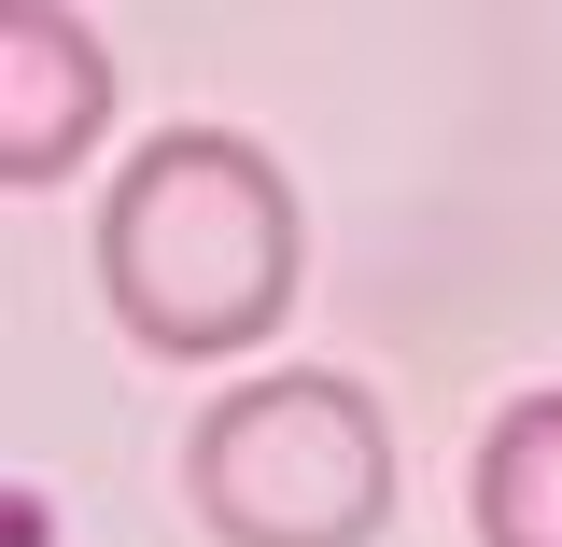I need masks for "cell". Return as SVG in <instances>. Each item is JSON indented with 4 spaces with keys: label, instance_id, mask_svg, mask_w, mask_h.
<instances>
[{
    "label": "cell",
    "instance_id": "cell-1",
    "mask_svg": "<svg viewBox=\"0 0 562 547\" xmlns=\"http://www.w3.org/2000/svg\"><path fill=\"white\" fill-rule=\"evenodd\" d=\"M99 295L155 365H239L310 295V210L268 140L155 127L99 183Z\"/></svg>",
    "mask_w": 562,
    "mask_h": 547
},
{
    "label": "cell",
    "instance_id": "cell-2",
    "mask_svg": "<svg viewBox=\"0 0 562 547\" xmlns=\"http://www.w3.org/2000/svg\"><path fill=\"white\" fill-rule=\"evenodd\" d=\"M183 505L225 547H366L394 520V421L338 365L239 379L183 435Z\"/></svg>",
    "mask_w": 562,
    "mask_h": 547
},
{
    "label": "cell",
    "instance_id": "cell-3",
    "mask_svg": "<svg viewBox=\"0 0 562 547\" xmlns=\"http://www.w3.org/2000/svg\"><path fill=\"white\" fill-rule=\"evenodd\" d=\"M113 127V43L70 0H0V183H57Z\"/></svg>",
    "mask_w": 562,
    "mask_h": 547
},
{
    "label": "cell",
    "instance_id": "cell-4",
    "mask_svg": "<svg viewBox=\"0 0 562 547\" xmlns=\"http://www.w3.org/2000/svg\"><path fill=\"white\" fill-rule=\"evenodd\" d=\"M479 547H562V394H506L464 464Z\"/></svg>",
    "mask_w": 562,
    "mask_h": 547
}]
</instances>
